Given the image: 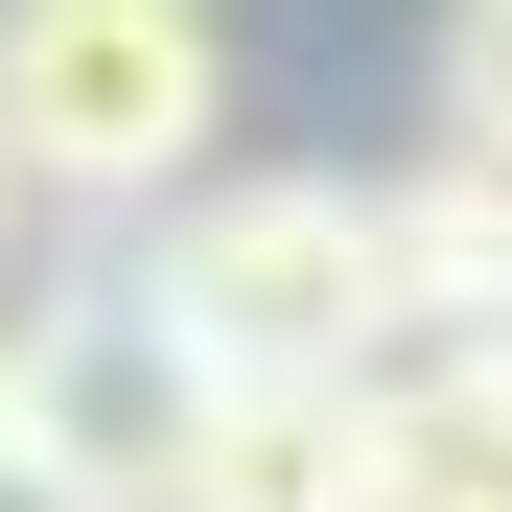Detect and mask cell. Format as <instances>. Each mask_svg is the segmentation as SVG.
<instances>
[{
  "label": "cell",
  "instance_id": "cell-7",
  "mask_svg": "<svg viewBox=\"0 0 512 512\" xmlns=\"http://www.w3.org/2000/svg\"><path fill=\"white\" fill-rule=\"evenodd\" d=\"M0 512H94V489H47V466H24V443H0Z\"/></svg>",
  "mask_w": 512,
  "mask_h": 512
},
{
  "label": "cell",
  "instance_id": "cell-3",
  "mask_svg": "<svg viewBox=\"0 0 512 512\" xmlns=\"http://www.w3.org/2000/svg\"><path fill=\"white\" fill-rule=\"evenodd\" d=\"M187 350L117 303V280H47V303H0V443H24L47 489H94V512H140L163 489V443H187Z\"/></svg>",
  "mask_w": 512,
  "mask_h": 512
},
{
  "label": "cell",
  "instance_id": "cell-6",
  "mask_svg": "<svg viewBox=\"0 0 512 512\" xmlns=\"http://www.w3.org/2000/svg\"><path fill=\"white\" fill-rule=\"evenodd\" d=\"M419 163H489L512 187V0H443V140Z\"/></svg>",
  "mask_w": 512,
  "mask_h": 512
},
{
  "label": "cell",
  "instance_id": "cell-5",
  "mask_svg": "<svg viewBox=\"0 0 512 512\" xmlns=\"http://www.w3.org/2000/svg\"><path fill=\"white\" fill-rule=\"evenodd\" d=\"M373 512H512V350H373Z\"/></svg>",
  "mask_w": 512,
  "mask_h": 512
},
{
  "label": "cell",
  "instance_id": "cell-4",
  "mask_svg": "<svg viewBox=\"0 0 512 512\" xmlns=\"http://www.w3.org/2000/svg\"><path fill=\"white\" fill-rule=\"evenodd\" d=\"M140 512H373V373H210Z\"/></svg>",
  "mask_w": 512,
  "mask_h": 512
},
{
  "label": "cell",
  "instance_id": "cell-8",
  "mask_svg": "<svg viewBox=\"0 0 512 512\" xmlns=\"http://www.w3.org/2000/svg\"><path fill=\"white\" fill-rule=\"evenodd\" d=\"M0 256H24V187H0Z\"/></svg>",
  "mask_w": 512,
  "mask_h": 512
},
{
  "label": "cell",
  "instance_id": "cell-2",
  "mask_svg": "<svg viewBox=\"0 0 512 512\" xmlns=\"http://www.w3.org/2000/svg\"><path fill=\"white\" fill-rule=\"evenodd\" d=\"M233 140V24L210 0H0V187L47 210H163Z\"/></svg>",
  "mask_w": 512,
  "mask_h": 512
},
{
  "label": "cell",
  "instance_id": "cell-1",
  "mask_svg": "<svg viewBox=\"0 0 512 512\" xmlns=\"http://www.w3.org/2000/svg\"><path fill=\"white\" fill-rule=\"evenodd\" d=\"M117 303L163 326L187 373H373L396 350V233L350 163H210V187H163Z\"/></svg>",
  "mask_w": 512,
  "mask_h": 512
}]
</instances>
